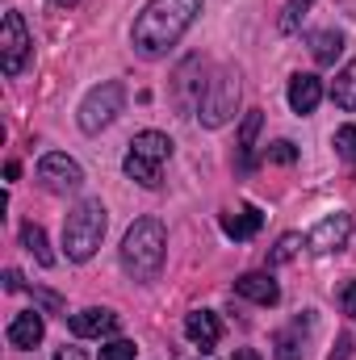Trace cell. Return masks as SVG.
Listing matches in <instances>:
<instances>
[{
	"label": "cell",
	"mask_w": 356,
	"mask_h": 360,
	"mask_svg": "<svg viewBox=\"0 0 356 360\" xmlns=\"http://www.w3.org/2000/svg\"><path fill=\"white\" fill-rule=\"evenodd\" d=\"M331 101L340 109H356V59H348L340 72H336V84H331Z\"/></svg>",
	"instance_id": "obj_19"
},
{
	"label": "cell",
	"mask_w": 356,
	"mask_h": 360,
	"mask_svg": "<svg viewBox=\"0 0 356 360\" xmlns=\"http://www.w3.org/2000/svg\"><path fill=\"white\" fill-rule=\"evenodd\" d=\"M256 134H260V109H252L239 126V155H243V168H252V151H256Z\"/></svg>",
	"instance_id": "obj_20"
},
{
	"label": "cell",
	"mask_w": 356,
	"mask_h": 360,
	"mask_svg": "<svg viewBox=\"0 0 356 360\" xmlns=\"http://www.w3.org/2000/svg\"><path fill=\"white\" fill-rule=\"evenodd\" d=\"M348 235H352V214L336 210V214H327V218L306 235V248L319 252V256H327V252H340V248L348 243Z\"/></svg>",
	"instance_id": "obj_9"
},
{
	"label": "cell",
	"mask_w": 356,
	"mask_h": 360,
	"mask_svg": "<svg viewBox=\"0 0 356 360\" xmlns=\"http://www.w3.org/2000/svg\"><path fill=\"white\" fill-rule=\"evenodd\" d=\"M134 356H139L134 340H109V344L101 348V360H134Z\"/></svg>",
	"instance_id": "obj_23"
},
{
	"label": "cell",
	"mask_w": 356,
	"mask_h": 360,
	"mask_svg": "<svg viewBox=\"0 0 356 360\" xmlns=\"http://www.w3.org/2000/svg\"><path fill=\"white\" fill-rule=\"evenodd\" d=\"M38 180H42L46 193H76L84 184V168L63 151H46L38 160Z\"/></svg>",
	"instance_id": "obj_7"
},
{
	"label": "cell",
	"mask_w": 356,
	"mask_h": 360,
	"mask_svg": "<svg viewBox=\"0 0 356 360\" xmlns=\"http://www.w3.org/2000/svg\"><path fill=\"white\" fill-rule=\"evenodd\" d=\"M55 360H89V356H84L80 348H59V352H55Z\"/></svg>",
	"instance_id": "obj_28"
},
{
	"label": "cell",
	"mask_w": 356,
	"mask_h": 360,
	"mask_svg": "<svg viewBox=\"0 0 356 360\" xmlns=\"http://www.w3.org/2000/svg\"><path fill=\"white\" fill-rule=\"evenodd\" d=\"M310 55H314L319 68H331V63L344 55V34H340V30H319V34H310Z\"/></svg>",
	"instance_id": "obj_16"
},
{
	"label": "cell",
	"mask_w": 356,
	"mask_h": 360,
	"mask_svg": "<svg viewBox=\"0 0 356 360\" xmlns=\"http://www.w3.org/2000/svg\"><path fill=\"white\" fill-rule=\"evenodd\" d=\"M55 4H63V8H68V4H76V0H55Z\"/></svg>",
	"instance_id": "obj_30"
},
{
	"label": "cell",
	"mask_w": 356,
	"mask_h": 360,
	"mask_svg": "<svg viewBox=\"0 0 356 360\" xmlns=\"http://www.w3.org/2000/svg\"><path fill=\"white\" fill-rule=\"evenodd\" d=\"M122 105H126V89H122V80H105V84H96V89L80 101V130H84V134H101V130L122 113Z\"/></svg>",
	"instance_id": "obj_6"
},
{
	"label": "cell",
	"mask_w": 356,
	"mask_h": 360,
	"mask_svg": "<svg viewBox=\"0 0 356 360\" xmlns=\"http://www.w3.org/2000/svg\"><path fill=\"white\" fill-rule=\"evenodd\" d=\"M105 226H109V214H105L101 197H84L63 222V252H68V260H76V264L92 260L101 239H105Z\"/></svg>",
	"instance_id": "obj_3"
},
{
	"label": "cell",
	"mask_w": 356,
	"mask_h": 360,
	"mask_svg": "<svg viewBox=\"0 0 356 360\" xmlns=\"http://www.w3.org/2000/svg\"><path fill=\"white\" fill-rule=\"evenodd\" d=\"M310 4H314V0H289V4H285V13H281V21H276V25H281V34H293V30L302 25V17L310 13Z\"/></svg>",
	"instance_id": "obj_21"
},
{
	"label": "cell",
	"mask_w": 356,
	"mask_h": 360,
	"mask_svg": "<svg viewBox=\"0 0 356 360\" xmlns=\"http://www.w3.org/2000/svg\"><path fill=\"white\" fill-rule=\"evenodd\" d=\"M235 293L248 297V302H256V306H276L281 302V285L272 281V272H243L235 281Z\"/></svg>",
	"instance_id": "obj_14"
},
{
	"label": "cell",
	"mask_w": 356,
	"mask_h": 360,
	"mask_svg": "<svg viewBox=\"0 0 356 360\" xmlns=\"http://www.w3.org/2000/svg\"><path fill=\"white\" fill-rule=\"evenodd\" d=\"M197 13H201V0H151L130 30L134 51L143 59H164L184 38V30L197 21Z\"/></svg>",
	"instance_id": "obj_1"
},
{
	"label": "cell",
	"mask_w": 356,
	"mask_h": 360,
	"mask_svg": "<svg viewBox=\"0 0 356 360\" xmlns=\"http://www.w3.org/2000/svg\"><path fill=\"white\" fill-rule=\"evenodd\" d=\"M168 256V231L160 218H139L126 239H122V269L130 272L134 281H151L155 272L164 269Z\"/></svg>",
	"instance_id": "obj_2"
},
{
	"label": "cell",
	"mask_w": 356,
	"mask_h": 360,
	"mask_svg": "<svg viewBox=\"0 0 356 360\" xmlns=\"http://www.w3.org/2000/svg\"><path fill=\"white\" fill-rule=\"evenodd\" d=\"M117 314L113 310H105V306H89V310H80V314H72V331L80 335V340H105V335H113L117 331Z\"/></svg>",
	"instance_id": "obj_11"
},
{
	"label": "cell",
	"mask_w": 356,
	"mask_h": 360,
	"mask_svg": "<svg viewBox=\"0 0 356 360\" xmlns=\"http://www.w3.org/2000/svg\"><path fill=\"white\" fill-rule=\"evenodd\" d=\"M168 160H172V139L160 134V130H143V134L130 139V151H126L122 168H126V176L139 180L143 188H155Z\"/></svg>",
	"instance_id": "obj_4"
},
{
	"label": "cell",
	"mask_w": 356,
	"mask_h": 360,
	"mask_svg": "<svg viewBox=\"0 0 356 360\" xmlns=\"http://www.w3.org/2000/svg\"><path fill=\"white\" fill-rule=\"evenodd\" d=\"M30 59V34H25V21L21 13H4V25H0V68L4 76H17Z\"/></svg>",
	"instance_id": "obj_8"
},
{
	"label": "cell",
	"mask_w": 356,
	"mask_h": 360,
	"mask_svg": "<svg viewBox=\"0 0 356 360\" xmlns=\"http://www.w3.org/2000/svg\"><path fill=\"white\" fill-rule=\"evenodd\" d=\"M272 356H276V360H302V356H306L302 323H293V327H285V331H276V335H272Z\"/></svg>",
	"instance_id": "obj_17"
},
{
	"label": "cell",
	"mask_w": 356,
	"mask_h": 360,
	"mask_svg": "<svg viewBox=\"0 0 356 360\" xmlns=\"http://www.w3.org/2000/svg\"><path fill=\"white\" fill-rule=\"evenodd\" d=\"M4 289H8V293H17V289H21V272H4Z\"/></svg>",
	"instance_id": "obj_27"
},
{
	"label": "cell",
	"mask_w": 356,
	"mask_h": 360,
	"mask_svg": "<svg viewBox=\"0 0 356 360\" xmlns=\"http://www.w3.org/2000/svg\"><path fill=\"white\" fill-rule=\"evenodd\" d=\"M235 109H239V76L231 68H218L197 96V117H201V126L218 130L235 117Z\"/></svg>",
	"instance_id": "obj_5"
},
{
	"label": "cell",
	"mask_w": 356,
	"mask_h": 360,
	"mask_svg": "<svg viewBox=\"0 0 356 360\" xmlns=\"http://www.w3.org/2000/svg\"><path fill=\"white\" fill-rule=\"evenodd\" d=\"M231 360H260V352H256V348H239Z\"/></svg>",
	"instance_id": "obj_29"
},
{
	"label": "cell",
	"mask_w": 356,
	"mask_h": 360,
	"mask_svg": "<svg viewBox=\"0 0 356 360\" xmlns=\"http://www.w3.org/2000/svg\"><path fill=\"white\" fill-rule=\"evenodd\" d=\"M184 335H189V344H193V348L214 352V348H218V340H222V323H218V314H214V310H193V314L184 319Z\"/></svg>",
	"instance_id": "obj_10"
},
{
	"label": "cell",
	"mask_w": 356,
	"mask_h": 360,
	"mask_svg": "<svg viewBox=\"0 0 356 360\" xmlns=\"http://www.w3.org/2000/svg\"><path fill=\"white\" fill-rule=\"evenodd\" d=\"M42 335H46L42 310H21V314L8 323V344H13L17 352H30V348H38V344H42Z\"/></svg>",
	"instance_id": "obj_12"
},
{
	"label": "cell",
	"mask_w": 356,
	"mask_h": 360,
	"mask_svg": "<svg viewBox=\"0 0 356 360\" xmlns=\"http://www.w3.org/2000/svg\"><path fill=\"white\" fill-rule=\"evenodd\" d=\"M336 151H340V160L356 164V126H340L336 130Z\"/></svg>",
	"instance_id": "obj_24"
},
{
	"label": "cell",
	"mask_w": 356,
	"mask_h": 360,
	"mask_svg": "<svg viewBox=\"0 0 356 360\" xmlns=\"http://www.w3.org/2000/svg\"><path fill=\"white\" fill-rule=\"evenodd\" d=\"M268 160H272V164H293V160H298V151H293V143H285V139H281V143H272V147H268Z\"/></svg>",
	"instance_id": "obj_25"
},
{
	"label": "cell",
	"mask_w": 356,
	"mask_h": 360,
	"mask_svg": "<svg viewBox=\"0 0 356 360\" xmlns=\"http://www.w3.org/2000/svg\"><path fill=\"white\" fill-rule=\"evenodd\" d=\"M298 248H302V235H281L276 248H272V256H268V264H285V260H293Z\"/></svg>",
	"instance_id": "obj_22"
},
{
	"label": "cell",
	"mask_w": 356,
	"mask_h": 360,
	"mask_svg": "<svg viewBox=\"0 0 356 360\" xmlns=\"http://www.w3.org/2000/svg\"><path fill=\"white\" fill-rule=\"evenodd\" d=\"M21 243H25V252H30L42 269H51V264H55V252L46 248V231H42L38 222H21Z\"/></svg>",
	"instance_id": "obj_18"
},
{
	"label": "cell",
	"mask_w": 356,
	"mask_h": 360,
	"mask_svg": "<svg viewBox=\"0 0 356 360\" xmlns=\"http://www.w3.org/2000/svg\"><path fill=\"white\" fill-rule=\"evenodd\" d=\"M340 306H344V314L356 323V281H348V285L340 289Z\"/></svg>",
	"instance_id": "obj_26"
},
{
	"label": "cell",
	"mask_w": 356,
	"mask_h": 360,
	"mask_svg": "<svg viewBox=\"0 0 356 360\" xmlns=\"http://www.w3.org/2000/svg\"><path fill=\"white\" fill-rule=\"evenodd\" d=\"M260 226H265V214H260L256 205H243L239 214H222V231H227V239H235V243L252 239Z\"/></svg>",
	"instance_id": "obj_15"
},
{
	"label": "cell",
	"mask_w": 356,
	"mask_h": 360,
	"mask_svg": "<svg viewBox=\"0 0 356 360\" xmlns=\"http://www.w3.org/2000/svg\"><path fill=\"white\" fill-rule=\"evenodd\" d=\"M319 101H323V80L314 76V72H298L293 80H289V109L293 113H314L319 109Z\"/></svg>",
	"instance_id": "obj_13"
}]
</instances>
